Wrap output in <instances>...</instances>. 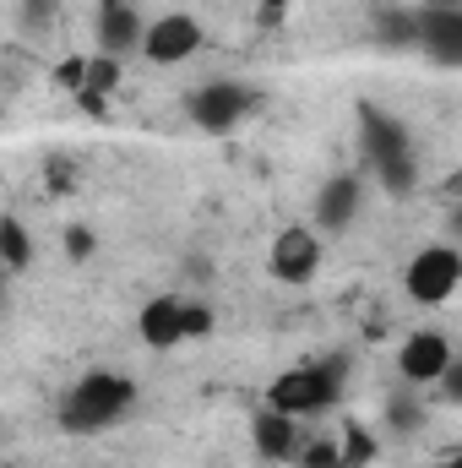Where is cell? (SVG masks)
Wrapping results in <instances>:
<instances>
[{
    "label": "cell",
    "instance_id": "7c38bea8",
    "mask_svg": "<svg viewBox=\"0 0 462 468\" xmlns=\"http://www.w3.org/2000/svg\"><path fill=\"white\" fill-rule=\"evenodd\" d=\"M359 147H364V164H386V158H403L414 153V136L403 120H392L381 104H359Z\"/></svg>",
    "mask_w": 462,
    "mask_h": 468
},
{
    "label": "cell",
    "instance_id": "d4e9b609",
    "mask_svg": "<svg viewBox=\"0 0 462 468\" xmlns=\"http://www.w3.org/2000/svg\"><path fill=\"white\" fill-rule=\"evenodd\" d=\"M436 387H441V392H446L452 403H462V359H452V365H446V370L436 376Z\"/></svg>",
    "mask_w": 462,
    "mask_h": 468
},
{
    "label": "cell",
    "instance_id": "5b68a950",
    "mask_svg": "<svg viewBox=\"0 0 462 468\" xmlns=\"http://www.w3.org/2000/svg\"><path fill=\"white\" fill-rule=\"evenodd\" d=\"M202 44H207V33H202V22L191 11H163V16H147L136 55L152 60V66H185Z\"/></svg>",
    "mask_w": 462,
    "mask_h": 468
},
{
    "label": "cell",
    "instance_id": "ffe728a7",
    "mask_svg": "<svg viewBox=\"0 0 462 468\" xmlns=\"http://www.w3.org/2000/svg\"><path fill=\"white\" fill-rule=\"evenodd\" d=\"M294 468H343V458H338V436H305L299 452H294Z\"/></svg>",
    "mask_w": 462,
    "mask_h": 468
},
{
    "label": "cell",
    "instance_id": "4316f807",
    "mask_svg": "<svg viewBox=\"0 0 462 468\" xmlns=\"http://www.w3.org/2000/svg\"><path fill=\"white\" fill-rule=\"evenodd\" d=\"M425 5H462V0H425Z\"/></svg>",
    "mask_w": 462,
    "mask_h": 468
},
{
    "label": "cell",
    "instance_id": "ac0fdd59",
    "mask_svg": "<svg viewBox=\"0 0 462 468\" xmlns=\"http://www.w3.org/2000/svg\"><path fill=\"white\" fill-rule=\"evenodd\" d=\"M386 425H392L397 436H414V431L425 425V403H419V387H403V392L386 403Z\"/></svg>",
    "mask_w": 462,
    "mask_h": 468
},
{
    "label": "cell",
    "instance_id": "5bb4252c",
    "mask_svg": "<svg viewBox=\"0 0 462 468\" xmlns=\"http://www.w3.org/2000/svg\"><path fill=\"white\" fill-rule=\"evenodd\" d=\"M414 33H419V11H403V5H381L375 11V44L414 49Z\"/></svg>",
    "mask_w": 462,
    "mask_h": 468
},
{
    "label": "cell",
    "instance_id": "cb8c5ba5",
    "mask_svg": "<svg viewBox=\"0 0 462 468\" xmlns=\"http://www.w3.org/2000/svg\"><path fill=\"white\" fill-rule=\"evenodd\" d=\"M49 22H55V0H22V27L44 33Z\"/></svg>",
    "mask_w": 462,
    "mask_h": 468
},
{
    "label": "cell",
    "instance_id": "8992f818",
    "mask_svg": "<svg viewBox=\"0 0 462 468\" xmlns=\"http://www.w3.org/2000/svg\"><path fill=\"white\" fill-rule=\"evenodd\" d=\"M457 359L452 349V338L441 333V327H419V333H408L403 338V349H397V376H403V387H436V376L446 370Z\"/></svg>",
    "mask_w": 462,
    "mask_h": 468
},
{
    "label": "cell",
    "instance_id": "277c9868",
    "mask_svg": "<svg viewBox=\"0 0 462 468\" xmlns=\"http://www.w3.org/2000/svg\"><path fill=\"white\" fill-rule=\"evenodd\" d=\"M250 104H256V93H250L245 82L218 77V82H202V88L185 99V115H191V125H196L202 136H229V131L245 125Z\"/></svg>",
    "mask_w": 462,
    "mask_h": 468
},
{
    "label": "cell",
    "instance_id": "30bf717a",
    "mask_svg": "<svg viewBox=\"0 0 462 468\" xmlns=\"http://www.w3.org/2000/svg\"><path fill=\"white\" fill-rule=\"evenodd\" d=\"M414 49H425L436 66H457L462 60V5H419Z\"/></svg>",
    "mask_w": 462,
    "mask_h": 468
},
{
    "label": "cell",
    "instance_id": "484cf974",
    "mask_svg": "<svg viewBox=\"0 0 462 468\" xmlns=\"http://www.w3.org/2000/svg\"><path fill=\"white\" fill-rule=\"evenodd\" d=\"M289 5H294V0H261V11H267V16H278V11H289Z\"/></svg>",
    "mask_w": 462,
    "mask_h": 468
},
{
    "label": "cell",
    "instance_id": "52a82bcc",
    "mask_svg": "<svg viewBox=\"0 0 462 468\" xmlns=\"http://www.w3.org/2000/svg\"><path fill=\"white\" fill-rule=\"evenodd\" d=\"M267 267H272L278 283H294V289L310 283V278L321 272V234L310 229V224H289V229L272 239Z\"/></svg>",
    "mask_w": 462,
    "mask_h": 468
},
{
    "label": "cell",
    "instance_id": "d6986e66",
    "mask_svg": "<svg viewBox=\"0 0 462 468\" xmlns=\"http://www.w3.org/2000/svg\"><path fill=\"white\" fill-rule=\"evenodd\" d=\"M120 82H125V60H110V55H88V77H82V93H99V99H110Z\"/></svg>",
    "mask_w": 462,
    "mask_h": 468
},
{
    "label": "cell",
    "instance_id": "9a60e30c",
    "mask_svg": "<svg viewBox=\"0 0 462 468\" xmlns=\"http://www.w3.org/2000/svg\"><path fill=\"white\" fill-rule=\"evenodd\" d=\"M375 186H381L386 197H414V191H419V153H403V158L375 164Z\"/></svg>",
    "mask_w": 462,
    "mask_h": 468
},
{
    "label": "cell",
    "instance_id": "e0dca14e",
    "mask_svg": "<svg viewBox=\"0 0 462 468\" xmlns=\"http://www.w3.org/2000/svg\"><path fill=\"white\" fill-rule=\"evenodd\" d=\"M338 458H343V468H370L375 463V436H370L364 425L343 420V431H338Z\"/></svg>",
    "mask_w": 462,
    "mask_h": 468
},
{
    "label": "cell",
    "instance_id": "44dd1931",
    "mask_svg": "<svg viewBox=\"0 0 462 468\" xmlns=\"http://www.w3.org/2000/svg\"><path fill=\"white\" fill-rule=\"evenodd\" d=\"M180 333H185V344L191 338H207L213 333V311L207 305H180Z\"/></svg>",
    "mask_w": 462,
    "mask_h": 468
},
{
    "label": "cell",
    "instance_id": "ba28073f",
    "mask_svg": "<svg viewBox=\"0 0 462 468\" xmlns=\"http://www.w3.org/2000/svg\"><path fill=\"white\" fill-rule=\"evenodd\" d=\"M142 27H147V16H142L131 0H99V16H93L99 55H110V60H131V55L142 49Z\"/></svg>",
    "mask_w": 462,
    "mask_h": 468
},
{
    "label": "cell",
    "instance_id": "603a6c76",
    "mask_svg": "<svg viewBox=\"0 0 462 468\" xmlns=\"http://www.w3.org/2000/svg\"><path fill=\"white\" fill-rule=\"evenodd\" d=\"M82 77H88V60H77V55L55 66V88H66V93H82Z\"/></svg>",
    "mask_w": 462,
    "mask_h": 468
},
{
    "label": "cell",
    "instance_id": "7402d4cb",
    "mask_svg": "<svg viewBox=\"0 0 462 468\" xmlns=\"http://www.w3.org/2000/svg\"><path fill=\"white\" fill-rule=\"evenodd\" d=\"M93 250H99V239H93L88 224H71V229H66V256H71V261H88Z\"/></svg>",
    "mask_w": 462,
    "mask_h": 468
},
{
    "label": "cell",
    "instance_id": "6da1fadb",
    "mask_svg": "<svg viewBox=\"0 0 462 468\" xmlns=\"http://www.w3.org/2000/svg\"><path fill=\"white\" fill-rule=\"evenodd\" d=\"M136 414V381L125 370H88L60 398V431L71 436H104Z\"/></svg>",
    "mask_w": 462,
    "mask_h": 468
},
{
    "label": "cell",
    "instance_id": "3957f363",
    "mask_svg": "<svg viewBox=\"0 0 462 468\" xmlns=\"http://www.w3.org/2000/svg\"><path fill=\"white\" fill-rule=\"evenodd\" d=\"M462 283V250L457 245H446V239H436V245H419L414 256H408V267H403V289H408V300L414 305H446L452 294H457Z\"/></svg>",
    "mask_w": 462,
    "mask_h": 468
},
{
    "label": "cell",
    "instance_id": "7a4b0ae2",
    "mask_svg": "<svg viewBox=\"0 0 462 468\" xmlns=\"http://www.w3.org/2000/svg\"><path fill=\"white\" fill-rule=\"evenodd\" d=\"M348 359H321V365H289L272 387H267V409H283L294 420H316L343 398Z\"/></svg>",
    "mask_w": 462,
    "mask_h": 468
},
{
    "label": "cell",
    "instance_id": "4fadbf2b",
    "mask_svg": "<svg viewBox=\"0 0 462 468\" xmlns=\"http://www.w3.org/2000/svg\"><path fill=\"white\" fill-rule=\"evenodd\" d=\"M180 305L185 300H174V294H158V300H147L142 305V316H136V333H142V344L158 354L180 349L185 344V333H180Z\"/></svg>",
    "mask_w": 462,
    "mask_h": 468
},
{
    "label": "cell",
    "instance_id": "9c48e42d",
    "mask_svg": "<svg viewBox=\"0 0 462 468\" xmlns=\"http://www.w3.org/2000/svg\"><path fill=\"white\" fill-rule=\"evenodd\" d=\"M359 207H364V180H359V175H332V180L316 191L310 229L316 234H343V229H353Z\"/></svg>",
    "mask_w": 462,
    "mask_h": 468
},
{
    "label": "cell",
    "instance_id": "8fae6325",
    "mask_svg": "<svg viewBox=\"0 0 462 468\" xmlns=\"http://www.w3.org/2000/svg\"><path fill=\"white\" fill-rule=\"evenodd\" d=\"M299 441H305V431H299L294 414H283V409H256V414H250V447H256L261 463H272V468L294 463Z\"/></svg>",
    "mask_w": 462,
    "mask_h": 468
},
{
    "label": "cell",
    "instance_id": "2e32d148",
    "mask_svg": "<svg viewBox=\"0 0 462 468\" xmlns=\"http://www.w3.org/2000/svg\"><path fill=\"white\" fill-rule=\"evenodd\" d=\"M33 261V234L22 229L16 218H0V267L5 272H22Z\"/></svg>",
    "mask_w": 462,
    "mask_h": 468
}]
</instances>
